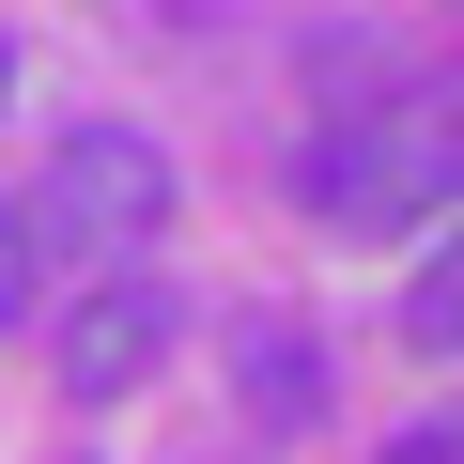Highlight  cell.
<instances>
[{"instance_id":"2","label":"cell","mask_w":464,"mask_h":464,"mask_svg":"<svg viewBox=\"0 0 464 464\" xmlns=\"http://www.w3.org/2000/svg\"><path fill=\"white\" fill-rule=\"evenodd\" d=\"M32 217H47V264H63V248H140V232L170 217V155H155L140 124H78V140L47 155V201H32Z\"/></svg>"},{"instance_id":"6","label":"cell","mask_w":464,"mask_h":464,"mask_svg":"<svg viewBox=\"0 0 464 464\" xmlns=\"http://www.w3.org/2000/svg\"><path fill=\"white\" fill-rule=\"evenodd\" d=\"M32 310H47V217L0 186V325H32Z\"/></svg>"},{"instance_id":"1","label":"cell","mask_w":464,"mask_h":464,"mask_svg":"<svg viewBox=\"0 0 464 464\" xmlns=\"http://www.w3.org/2000/svg\"><path fill=\"white\" fill-rule=\"evenodd\" d=\"M295 201L325 232H418L464 201V78H418V93H372L341 109L310 155H295Z\"/></svg>"},{"instance_id":"4","label":"cell","mask_w":464,"mask_h":464,"mask_svg":"<svg viewBox=\"0 0 464 464\" xmlns=\"http://www.w3.org/2000/svg\"><path fill=\"white\" fill-rule=\"evenodd\" d=\"M232 387H248V418H279V433H310V418H325V341L264 310L248 341H232Z\"/></svg>"},{"instance_id":"5","label":"cell","mask_w":464,"mask_h":464,"mask_svg":"<svg viewBox=\"0 0 464 464\" xmlns=\"http://www.w3.org/2000/svg\"><path fill=\"white\" fill-rule=\"evenodd\" d=\"M402 341H418V356H464V232L402 279Z\"/></svg>"},{"instance_id":"8","label":"cell","mask_w":464,"mask_h":464,"mask_svg":"<svg viewBox=\"0 0 464 464\" xmlns=\"http://www.w3.org/2000/svg\"><path fill=\"white\" fill-rule=\"evenodd\" d=\"M0 93H16V47H0Z\"/></svg>"},{"instance_id":"7","label":"cell","mask_w":464,"mask_h":464,"mask_svg":"<svg viewBox=\"0 0 464 464\" xmlns=\"http://www.w3.org/2000/svg\"><path fill=\"white\" fill-rule=\"evenodd\" d=\"M372 464H464V433H449V418H418V433H402V449H372Z\"/></svg>"},{"instance_id":"3","label":"cell","mask_w":464,"mask_h":464,"mask_svg":"<svg viewBox=\"0 0 464 464\" xmlns=\"http://www.w3.org/2000/svg\"><path fill=\"white\" fill-rule=\"evenodd\" d=\"M170 341H186V295L140 279V264H109V279L63 310V402H124V387H155Z\"/></svg>"}]
</instances>
